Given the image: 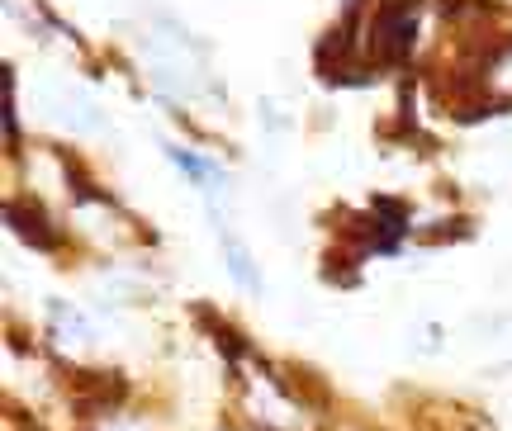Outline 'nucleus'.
I'll use <instances>...</instances> for the list:
<instances>
[{"mask_svg":"<svg viewBox=\"0 0 512 431\" xmlns=\"http://www.w3.org/2000/svg\"><path fill=\"white\" fill-rule=\"evenodd\" d=\"M370 48H375L384 62H403L408 48H413V5H403V0L380 5V15L370 24Z\"/></svg>","mask_w":512,"mask_h":431,"instance_id":"nucleus-1","label":"nucleus"},{"mask_svg":"<svg viewBox=\"0 0 512 431\" xmlns=\"http://www.w3.org/2000/svg\"><path fill=\"white\" fill-rule=\"evenodd\" d=\"M223 252H228V270L238 275V285L261 289V280H256V270H252V256H247V247H242L238 237H223Z\"/></svg>","mask_w":512,"mask_h":431,"instance_id":"nucleus-3","label":"nucleus"},{"mask_svg":"<svg viewBox=\"0 0 512 431\" xmlns=\"http://www.w3.org/2000/svg\"><path fill=\"white\" fill-rule=\"evenodd\" d=\"M5 218H10V223H15V233L29 237L34 247H43V252H53V247H57V233L48 228V218H43V209H38V204H19V199H15V204L5 209Z\"/></svg>","mask_w":512,"mask_h":431,"instance_id":"nucleus-2","label":"nucleus"}]
</instances>
